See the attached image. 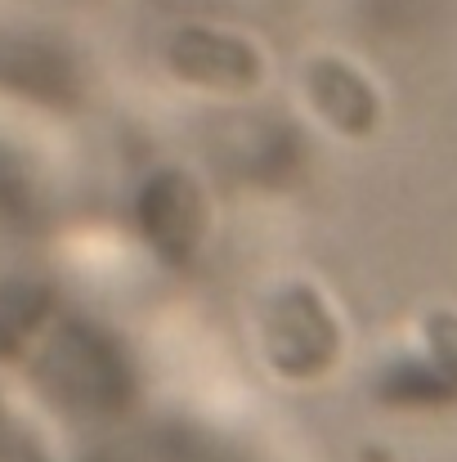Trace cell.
I'll use <instances>...</instances> for the list:
<instances>
[{
  "instance_id": "3",
  "label": "cell",
  "mask_w": 457,
  "mask_h": 462,
  "mask_svg": "<svg viewBox=\"0 0 457 462\" xmlns=\"http://www.w3.org/2000/svg\"><path fill=\"white\" fill-rule=\"evenodd\" d=\"M135 220H140L144 243L166 265H188L202 252V243H206V220H211L206 216V193L179 166L152 171L149 180L140 184Z\"/></svg>"
},
{
  "instance_id": "5",
  "label": "cell",
  "mask_w": 457,
  "mask_h": 462,
  "mask_svg": "<svg viewBox=\"0 0 457 462\" xmlns=\"http://www.w3.org/2000/svg\"><path fill=\"white\" fill-rule=\"evenodd\" d=\"M305 90H309V104L318 108V117H323L332 131L350 135V140L368 135V131L377 126V117H381L377 90H372L350 63H341V59H318V63H309Z\"/></svg>"
},
{
  "instance_id": "7",
  "label": "cell",
  "mask_w": 457,
  "mask_h": 462,
  "mask_svg": "<svg viewBox=\"0 0 457 462\" xmlns=\"http://www.w3.org/2000/svg\"><path fill=\"white\" fill-rule=\"evenodd\" d=\"M45 319H50V288L32 279L0 283V359L23 355L27 341L45 328Z\"/></svg>"
},
{
  "instance_id": "4",
  "label": "cell",
  "mask_w": 457,
  "mask_h": 462,
  "mask_svg": "<svg viewBox=\"0 0 457 462\" xmlns=\"http://www.w3.org/2000/svg\"><path fill=\"white\" fill-rule=\"evenodd\" d=\"M170 68L179 81L202 86V90H220V95H242L260 81V54L224 32H206V27H184L170 41Z\"/></svg>"
},
{
  "instance_id": "8",
  "label": "cell",
  "mask_w": 457,
  "mask_h": 462,
  "mask_svg": "<svg viewBox=\"0 0 457 462\" xmlns=\"http://www.w3.org/2000/svg\"><path fill=\"white\" fill-rule=\"evenodd\" d=\"M426 346H431V368L440 373L449 395H457V314L435 310L426 319Z\"/></svg>"
},
{
  "instance_id": "9",
  "label": "cell",
  "mask_w": 457,
  "mask_h": 462,
  "mask_svg": "<svg viewBox=\"0 0 457 462\" xmlns=\"http://www.w3.org/2000/svg\"><path fill=\"white\" fill-rule=\"evenodd\" d=\"M0 462H41V458H36V449L14 445V449H0Z\"/></svg>"
},
{
  "instance_id": "2",
  "label": "cell",
  "mask_w": 457,
  "mask_h": 462,
  "mask_svg": "<svg viewBox=\"0 0 457 462\" xmlns=\"http://www.w3.org/2000/svg\"><path fill=\"white\" fill-rule=\"evenodd\" d=\"M265 355L292 382L323 377L336 364L341 328H336V314L327 310V301L314 288L292 283V288L270 297V306H265Z\"/></svg>"
},
{
  "instance_id": "1",
  "label": "cell",
  "mask_w": 457,
  "mask_h": 462,
  "mask_svg": "<svg viewBox=\"0 0 457 462\" xmlns=\"http://www.w3.org/2000/svg\"><path fill=\"white\" fill-rule=\"evenodd\" d=\"M36 377L54 404H63L68 413H86V418L126 413L135 400V373L122 346L108 332L77 323V319L50 337V346L41 350Z\"/></svg>"
},
{
  "instance_id": "6",
  "label": "cell",
  "mask_w": 457,
  "mask_h": 462,
  "mask_svg": "<svg viewBox=\"0 0 457 462\" xmlns=\"http://www.w3.org/2000/svg\"><path fill=\"white\" fill-rule=\"evenodd\" d=\"M0 86L23 99H36V104H72L77 99L72 63L54 50H36V59H27V50H18L14 59H0Z\"/></svg>"
}]
</instances>
